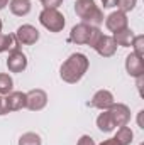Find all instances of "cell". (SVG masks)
<instances>
[{
	"label": "cell",
	"instance_id": "23",
	"mask_svg": "<svg viewBox=\"0 0 144 145\" xmlns=\"http://www.w3.org/2000/svg\"><path fill=\"white\" fill-rule=\"evenodd\" d=\"M100 37H102V31H100L98 27H92V32H90V39H88V46H90V47H95Z\"/></svg>",
	"mask_w": 144,
	"mask_h": 145
},
{
	"label": "cell",
	"instance_id": "3",
	"mask_svg": "<svg viewBox=\"0 0 144 145\" xmlns=\"http://www.w3.org/2000/svg\"><path fill=\"white\" fill-rule=\"evenodd\" d=\"M39 22L44 29H48L49 32H61L65 29V15L58 10V8H42V12L39 14Z\"/></svg>",
	"mask_w": 144,
	"mask_h": 145
},
{
	"label": "cell",
	"instance_id": "2",
	"mask_svg": "<svg viewBox=\"0 0 144 145\" xmlns=\"http://www.w3.org/2000/svg\"><path fill=\"white\" fill-rule=\"evenodd\" d=\"M75 12L76 15L88 25L98 27L104 24V10L95 3V0H76L75 2Z\"/></svg>",
	"mask_w": 144,
	"mask_h": 145
},
{
	"label": "cell",
	"instance_id": "16",
	"mask_svg": "<svg viewBox=\"0 0 144 145\" xmlns=\"http://www.w3.org/2000/svg\"><path fill=\"white\" fill-rule=\"evenodd\" d=\"M112 37H114V40H115L117 46H120V47H131L132 40H134V32L129 27H126V29H122L119 32H114Z\"/></svg>",
	"mask_w": 144,
	"mask_h": 145
},
{
	"label": "cell",
	"instance_id": "11",
	"mask_svg": "<svg viewBox=\"0 0 144 145\" xmlns=\"http://www.w3.org/2000/svg\"><path fill=\"white\" fill-rule=\"evenodd\" d=\"M93 49H95V51L98 52V56H102V57H112V56L115 54V51H117V44H115V40H114L112 36L102 34V37L98 39V42H97V46H95Z\"/></svg>",
	"mask_w": 144,
	"mask_h": 145
},
{
	"label": "cell",
	"instance_id": "26",
	"mask_svg": "<svg viewBox=\"0 0 144 145\" xmlns=\"http://www.w3.org/2000/svg\"><path fill=\"white\" fill-rule=\"evenodd\" d=\"M102 5H104V8H112V7H117V0H102Z\"/></svg>",
	"mask_w": 144,
	"mask_h": 145
},
{
	"label": "cell",
	"instance_id": "4",
	"mask_svg": "<svg viewBox=\"0 0 144 145\" xmlns=\"http://www.w3.org/2000/svg\"><path fill=\"white\" fill-rule=\"evenodd\" d=\"M48 105V95L42 89H31L26 93V108L31 111H41Z\"/></svg>",
	"mask_w": 144,
	"mask_h": 145
},
{
	"label": "cell",
	"instance_id": "15",
	"mask_svg": "<svg viewBox=\"0 0 144 145\" xmlns=\"http://www.w3.org/2000/svg\"><path fill=\"white\" fill-rule=\"evenodd\" d=\"M9 8L14 15L17 17H24L31 12L32 5H31V0H10L9 2Z\"/></svg>",
	"mask_w": 144,
	"mask_h": 145
},
{
	"label": "cell",
	"instance_id": "30",
	"mask_svg": "<svg viewBox=\"0 0 144 145\" xmlns=\"http://www.w3.org/2000/svg\"><path fill=\"white\" fill-rule=\"evenodd\" d=\"M2 27H3V22H2V19H0V32H2Z\"/></svg>",
	"mask_w": 144,
	"mask_h": 145
},
{
	"label": "cell",
	"instance_id": "20",
	"mask_svg": "<svg viewBox=\"0 0 144 145\" xmlns=\"http://www.w3.org/2000/svg\"><path fill=\"white\" fill-rule=\"evenodd\" d=\"M41 144H42L41 137L34 132H26L19 138V145H41Z\"/></svg>",
	"mask_w": 144,
	"mask_h": 145
},
{
	"label": "cell",
	"instance_id": "18",
	"mask_svg": "<svg viewBox=\"0 0 144 145\" xmlns=\"http://www.w3.org/2000/svg\"><path fill=\"white\" fill-rule=\"evenodd\" d=\"M114 138H115L120 145H131L132 144V138H134V133H132V130L126 125V127H119V130H117V133H115Z\"/></svg>",
	"mask_w": 144,
	"mask_h": 145
},
{
	"label": "cell",
	"instance_id": "17",
	"mask_svg": "<svg viewBox=\"0 0 144 145\" xmlns=\"http://www.w3.org/2000/svg\"><path fill=\"white\" fill-rule=\"evenodd\" d=\"M19 42H17V39L15 36H12V34H2L0 32V54L2 52H10V51H14V49H19Z\"/></svg>",
	"mask_w": 144,
	"mask_h": 145
},
{
	"label": "cell",
	"instance_id": "6",
	"mask_svg": "<svg viewBox=\"0 0 144 145\" xmlns=\"http://www.w3.org/2000/svg\"><path fill=\"white\" fill-rule=\"evenodd\" d=\"M5 64H7V69L10 72H22L27 68V57L22 51L14 49V51L9 52V57H7Z\"/></svg>",
	"mask_w": 144,
	"mask_h": 145
},
{
	"label": "cell",
	"instance_id": "29",
	"mask_svg": "<svg viewBox=\"0 0 144 145\" xmlns=\"http://www.w3.org/2000/svg\"><path fill=\"white\" fill-rule=\"evenodd\" d=\"M9 5V0H0V10H3Z\"/></svg>",
	"mask_w": 144,
	"mask_h": 145
},
{
	"label": "cell",
	"instance_id": "1",
	"mask_svg": "<svg viewBox=\"0 0 144 145\" xmlns=\"http://www.w3.org/2000/svg\"><path fill=\"white\" fill-rule=\"evenodd\" d=\"M88 66H90V61L85 54L81 52H73L71 56L61 64L59 68V76L65 83L68 84H76L83 76L85 72L88 71Z\"/></svg>",
	"mask_w": 144,
	"mask_h": 145
},
{
	"label": "cell",
	"instance_id": "19",
	"mask_svg": "<svg viewBox=\"0 0 144 145\" xmlns=\"http://www.w3.org/2000/svg\"><path fill=\"white\" fill-rule=\"evenodd\" d=\"M14 91V79L9 76V74H5V72H0V95L3 96H7L9 93H12Z\"/></svg>",
	"mask_w": 144,
	"mask_h": 145
},
{
	"label": "cell",
	"instance_id": "24",
	"mask_svg": "<svg viewBox=\"0 0 144 145\" xmlns=\"http://www.w3.org/2000/svg\"><path fill=\"white\" fill-rule=\"evenodd\" d=\"M41 3L44 5V8H58L63 0H41Z\"/></svg>",
	"mask_w": 144,
	"mask_h": 145
},
{
	"label": "cell",
	"instance_id": "10",
	"mask_svg": "<svg viewBox=\"0 0 144 145\" xmlns=\"http://www.w3.org/2000/svg\"><path fill=\"white\" fill-rule=\"evenodd\" d=\"M3 103H5L7 113L19 111V110L26 108V93H22V91H12V93H9L3 98Z\"/></svg>",
	"mask_w": 144,
	"mask_h": 145
},
{
	"label": "cell",
	"instance_id": "9",
	"mask_svg": "<svg viewBox=\"0 0 144 145\" xmlns=\"http://www.w3.org/2000/svg\"><path fill=\"white\" fill-rule=\"evenodd\" d=\"M105 27H107L110 32H119V31L129 27V19H127V15L124 12L115 10L108 17H105Z\"/></svg>",
	"mask_w": 144,
	"mask_h": 145
},
{
	"label": "cell",
	"instance_id": "7",
	"mask_svg": "<svg viewBox=\"0 0 144 145\" xmlns=\"http://www.w3.org/2000/svg\"><path fill=\"white\" fill-rule=\"evenodd\" d=\"M108 111L112 115V120H114L115 127H126L131 121V110L124 103H114L108 108Z\"/></svg>",
	"mask_w": 144,
	"mask_h": 145
},
{
	"label": "cell",
	"instance_id": "25",
	"mask_svg": "<svg viewBox=\"0 0 144 145\" xmlns=\"http://www.w3.org/2000/svg\"><path fill=\"white\" fill-rule=\"evenodd\" d=\"M76 145H95V142H93V138L90 135H81Z\"/></svg>",
	"mask_w": 144,
	"mask_h": 145
},
{
	"label": "cell",
	"instance_id": "8",
	"mask_svg": "<svg viewBox=\"0 0 144 145\" xmlns=\"http://www.w3.org/2000/svg\"><path fill=\"white\" fill-rule=\"evenodd\" d=\"M114 103H115V101H114V95H112L108 89H98V91L92 96V100L88 101V106L104 111V110H108Z\"/></svg>",
	"mask_w": 144,
	"mask_h": 145
},
{
	"label": "cell",
	"instance_id": "27",
	"mask_svg": "<svg viewBox=\"0 0 144 145\" xmlns=\"http://www.w3.org/2000/svg\"><path fill=\"white\" fill-rule=\"evenodd\" d=\"M2 115H7V110H5V103H3V98L0 95V116Z\"/></svg>",
	"mask_w": 144,
	"mask_h": 145
},
{
	"label": "cell",
	"instance_id": "14",
	"mask_svg": "<svg viewBox=\"0 0 144 145\" xmlns=\"http://www.w3.org/2000/svg\"><path fill=\"white\" fill-rule=\"evenodd\" d=\"M97 127H98V130L104 132V133H110V132H114V130L117 128L108 110H104V111L97 116Z\"/></svg>",
	"mask_w": 144,
	"mask_h": 145
},
{
	"label": "cell",
	"instance_id": "22",
	"mask_svg": "<svg viewBox=\"0 0 144 145\" xmlns=\"http://www.w3.org/2000/svg\"><path fill=\"white\" fill-rule=\"evenodd\" d=\"M136 5H137V0H117V7H119V10L124 12V14L134 10Z\"/></svg>",
	"mask_w": 144,
	"mask_h": 145
},
{
	"label": "cell",
	"instance_id": "21",
	"mask_svg": "<svg viewBox=\"0 0 144 145\" xmlns=\"http://www.w3.org/2000/svg\"><path fill=\"white\" fill-rule=\"evenodd\" d=\"M132 52L143 59L144 56V36H134V40H132Z\"/></svg>",
	"mask_w": 144,
	"mask_h": 145
},
{
	"label": "cell",
	"instance_id": "13",
	"mask_svg": "<svg viewBox=\"0 0 144 145\" xmlns=\"http://www.w3.org/2000/svg\"><path fill=\"white\" fill-rule=\"evenodd\" d=\"M126 71L132 78H141L144 74V61L141 57H137L134 52L127 54V57H126Z\"/></svg>",
	"mask_w": 144,
	"mask_h": 145
},
{
	"label": "cell",
	"instance_id": "12",
	"mask_svg": "<svg viewBox=\"0 0 144 145\" xmlns=\"http://www.w3.org/2000/svg\"><path fill=\"white\" fill-rule=\"evenodd\" d=\"M92 27H93V25H88V24H85V22L76 24L71 29V32H70V40L75 42V44H88Z\"/></svg>",
	"mask_w": 144,
	"mask_h": 145
},
{
	"label": "cell",
	"instance_id": "5",
	"mask_svg": "<svg viewBox=\"0 0 144 145\" xmlns=\"http://www.w3.org/2000/svg\"><path fill=\"white\" fill-rule=\"evenodd\" d=\"M15 39L22 46H32L39 40V31L31 24H24L15 31Z\"/></svg>",
	"mask_w": 144,
	"mask_h": 145
},
{
	"label": "cell",
	"instance_id": "28",
	"mask_svg": "<svg viewBox=\"0 0 144 145\" xmlns=\"http://www.w3.org/2000/svg\"><path fill=\"white\" fill-rule=\"evenodd\" d=\"M100 145H120V144H119L115 138H108V140H104Z\"/></svg>",
	"mask_w": 144,
	"mask_h": 145
}]
</instances>
